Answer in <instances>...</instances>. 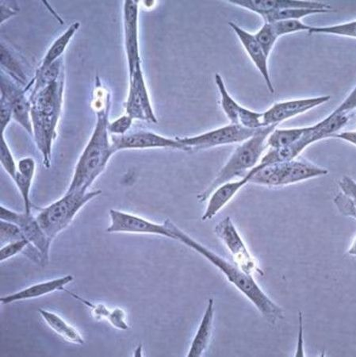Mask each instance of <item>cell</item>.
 Listing matches in <instances>:
<instances>
[{"label":"cell","instance_id":"obj_1","mask_svg":"<svg viewBox=\"0 0 356 357\" xmlns=\"http://www.w3.org/2000/svg\"><path fill=\"white\" fill-rule=\"evenodd\" d=\"M64 74L52 82L33 84L30 98L33 136L42 154L43 165L49 168L52 146L56 137L64 95Z\"/></svg>","mask_w":356,"mask_h":357},{"label":"cell","instance_id":"obj_2","mask_svg":"<svg viewBox=\"0 0 356 357\" xmlns=\"http://www.w3.org/2000/svg\"><path fill=\"white\" fill-rule=\"evenodd\" d=\"M171 227L174 240L197 252L219 269L226 275L228 281L236 287L254 305L269 324L275 326L279 321L284 319L283 309L264 293L256 284L254 276L246 274L236 264L229 262L225 258L200 244L172 222Z\"/></svg>","mask_w":356,"mask_h":357},{"label":"cell","instance_id":"obj_3","mask_svg":"<svg viewBox=\"0 0 356 357\" xmlns=\"http://www.w3.org/2000/svg\"><path fill=\"white\" fill-rule=\"evenodd\" d=\"M97 121L93 135L75 168L72 181L67 192H87L96 178L105 171L114 153L109 140V114L111 96L105 102H95Z\"/></svg>","mask_w":356,"mask_h":357},{"label":"cell","instance_id":"obj_4","mask_svg":"<svg viewBox=\"0 0 356 357\" xmlns=\"http://www.w3.org/2000/svg\"><path fill=\"white\" fill-rule=\"evenodd\" d=\"M277 126H270L258 130L254 136L235 149L214 181L210 183L208 188L198 195L199 203L208 201L212 192L222 184L231 182L235 178L243 177L254 169L268 148V137Z\"/></svg>","mask_w":356,"mask_h":357},{"label":"cell","instance_id":"obj_5","mask_svg":"<svg viewBox=\"0 0 356 357\" xmlns=\"http://www.w3.org/2000/svg\"><path fill=\"white\" fill-rule=\"evenodd\" d=\"M329 171L302 160L281 161L268 165L261 163L256 166V172L249 183L270 188L291 185L316 177L323 176Z\"/></svg>","mask_w":356,"mask_h":357},{"label":"cell","instance_id":"obj_6","mask_svg":"<svg viewBox=\"0 0 356 357\" xmlns=\"http://www.w3.org/2000/svg\"><path fill=\"white\" fill-rule=\"evenodd\" d=\"M102 194L100 190L87 192H66L64 197L40 210L37 220L47 237L53 241L66 229L79 211L91 200Z\"/></svg>","mask_w":356,"mask_h":357},{"label":"cell","instance_id":"obj_7","mask_svg":"<svg viewBox=\"0 0 356 357\" xmlns=\"http://www.w3.org/2000/svg\"><path fill=\"white\" fill-rule=\"evenodd\" d=\"M258 130H250L238 124H229L223 128L193 137H176L185 148L187 153L205 151L231 144L244 142L254 136Z\"/></svg>","mask_w":356,"mask_h":357},{"label":"cell","instance_id":"obj_8","mask_svg":"<svg viewBox=\"0 0 356 357\" xmlns=\"http://www.w3.org/2000/svg\"><path fill=\"white\" fill-rule=\"evenodd\" d=\"M215 231L231 252L234 264L239 268L251 276L256 274L264 275L256 259L252 257L243 239L241 238L231 217L226 216L218 222Z\"/></svg>","mask_w":356,"mask_h":357},{"label":"cell","instance_id":"obj_9","mask_svg":"<svg viewBox=\"0 0 356 357\" xmlns=\"http://www.w3.org/2000/svg\"><path fill=\"white\" fill-rule=\"evenodd\" d=\"M111 225L107 229L110 234H136L162 236L173 239L171 228V220L158 224L139 216L117 210L110 211Z\"/></svg>","mask_w":356,"mask_h":357},{"label":"cell","instance_id":"obj_10","mask_svg":"<svg viewBox=\"0 0 356 357\" xmlns=\"http://www.w3.org/2000/svg\"><path fill=\"white\" fill-rule=\"evenodd\" d=\"M129 77V93L125 102L126 114L133 119L157 123V119L154 113L146 80L144 78L141 64L136 67Z\"/></svg>","mask_w":356,"mask_h":357},{"label":"cell","instance_id":"obj_11","mask_svg":"<svg viewBox=\"0 0 356 357\" xmlns=\"http://www.w3.org/2000/svg\"><path fill=\"white\" fill-rule=\"evenodd\" d=\"M1 210V220L13 222L18 226L25 236L26 239L41 255L44 263L49 261V250L52 241L45 234L36 217L26 212L18 213L11 211L3 206H0Z\"/></svg>","mask_w":356,"mask_h":357},{"label":"cell","instance_id":"obj_12","mask_svg":"<svg viewBox=\"0 0 356 357\" xmlns=\"http://www.w3.org/2000/svg\"><path fill=\"white\" fill-rule=\"evenodd\" d=\"M114 153L126 149H171L186 152L185 146L175 138L166 137L146 130H137L124 135L111 137Z\"/></svg>","mask_w":356,"mask_h":357},{"label":"cell","instance_id":"obj_13","mask_svg":"<svg viewBox=\"0 0 356 357\" xmlns=\"http://www.w3.org/2000/svg\"><path fill=\"white\" fill-rule=\"evenodd\" d=\"M330 100L331 96H325L275 103L268 110L263 112L262 122L263 128L270 126H279L284 121L312 110V109L323 105Z\"/></svg>","mask_w":356,"mask_h":357},{"label":"cell","instance_id":"obj_14","mask_svg":"<svg viewBox=\"0 0 356 357\" xmlns=\"http://www.w3.org/2000/svg\"><path fill=\"white\" fill-rule=\"evenodd\" d=\"M229 3L252 11L265 21L278 11L289 8H309L333 11L328 3L318 1H292V0H229Z\"/></svg>","mask_w":356,"mask_h":357},{"label":"cell","instance_id":"obj_15","mask_svg":"<svg viewBox=\"0 0 356 357\" xmlns=\"http://www.w3.org/2000/svg\"><path fill=\"white\" fill-rule=\"evenodd\" d=\"M139 2L125 1L123 7L124 44L129 76L141 64L139 38Z\"/></svg>","mask_w":356,"mask_h":357},{"label":"cell","instance_id":"obj_16","mask_svg":"<svg viewBox=\"0 0 356 357\" xmlns=\"http://www.w3.org/2000/svg\"><path fill=\"white\" fill-rule=\"evenodd\" d=\"M1 98L8 102L13 110V119L22 126L29 133L33 135V128L31 117V102L26 96V89L10 82L2 74Z\"/></svg>","mask_w":356,"mask_h":357},{"label":"cell","instance_id":"obj_17","mask_svg":"<svg viewBox=\"0 0 356 357\" xmlns=\"http://www.w3.org/2000/svg\"><path fill=\"white\" fill-rule=\"evenodd\" d=\"M255 172L254 167L240 180L224 183L216 188L208 200V204L202 217V221L206 222L214 218L234 198L241 188L249 183Z\"/></svg>","mask_w":356,"mask_h":357},{"label":"cell","instance_id":"obj_18","mask_svg":"<svg viewBox=\"0 0 356 357\" xmlns=\"http://www.w3.org/2000/svg\"><path fill=\"white\" fill-rule=\"evenodd\" d=\"M229 26H231L235 33L237 34L246 53L248 54L250 59L254 62V64L262 75L269 91L271 92V93H274V89L269 73L268 56L264 54L261 46L257 43L254 34L245 31L244 29L235 24L233 22H229Z\"/></svg>","mask_w":356,"mask_h":357},{"label":"cell","instance_id":"obj_19","mask_svg":"<svg viewBox=\"0 0 356 357\" xmlns=\"http://www.w3.org/2000/svg\"><path fill=\"white\" fill-rule=\"evenodd\" d=\"M72 280L73 276L68 275L61 278L42 282V283L28 287L24 290L11 294V295L3 296L0 298V302L2 304H10L27 301V299L37 298L57 291L65 290V287L70 284Z\"/></svg>","mask_w":356,"mask_h":357},{"label":"cell","instance_id":"obj_20","mask_svg":"<svg viewBox=\"0 0 356 357\" xmlns=\"http://www.w3.org/2000/svg\"><path fill=\"white\" fill-rule=\"evenodd\" d=\"M215 301L213 298H210L196 335L189 349L188 357L202 356L208 349L213 331Z\"/></svg>","mask_w":356,"mask_h":357},{"label":"cell","instance_id":"obj_21","mask_svg":"<svg viewBox=\"0 0 356 357\" xmlns=\"http://www.w3.org/2000/svg\"><path fill=\"white\" fill-rule=\"evenodd\" d=\"M36 160L32 158H24L18 163V171L13 180L18 188L24 203L25 212L32 214V204L30 199L32 183L36 174Z\"/></svg>","mask_w":356,"mask_h":357},{"label":"cell","instance_id":"obj_22","mask_svg":"<svg viewBox=\"0 0 356 357\" xmlns=\"http://www.w3.org/2000/svg\"><path fill=\"white\" fill-rule=\"evenodd\" d=\"M38 312L51 329L66 341L77 344H84V340L79 331L61 316L43 309H39Z\"/></svg>","mask_w":356,"mask_h":357},{"label":"cell","instance_id":"obj_23","mask_svg":"<svg viewBox=\"0 0 356 357\" xmlns=\"http://www.w3.org/2000/svg\"><path fill=\"white\" fill-rule=\"evenodd\" d=\"M70 293V295L78 301H82L86 306L93 310V313L96 319H106L117 329L121 331H126L129 329L128 324L125 321V314L122 309L116 308L114 310H109L105 305L94 304L86 299L79 297Z\"/></svg>","mask_w":356,"mask_h":357},{"label":"cell","instance_id":"obj_24","mask_svg":"<svg viewBox=\"0 0 356 357\" xmlns=\"http://www.w3.org/2000/svg\"><path fill=\"white\" fill-rule=\"evenodd\" d=\"M79 26L80 23L79 22H74L67 29L65 33H63L59 38L55 40L48 50L47 54L44 56L41 66L38 68H47L61 59L62 54H64L68 44L71 42L75 33L79 30Z\"/></svg>","mask_w":356,"mask_h":357},{"label":"cell","instance_id":"obj_25","mask_svg":"<svg viewBox=\"0 0 356 357\" xmlns=\"http://www.w3.org/2000/svg\"><path fill=\"white\" fill-rule=\"evenodd\" d=\"M306 128L291 129H274L269 135L267 146L269 149H280L289 147L300 139Z\"/></svg>","mask_w":356,"mask_h":357},{"label":"cell","instance_id":"obj_26","mask_svg":"<svg viewBox=\"0 0 356 357\" xmlns=\"http://www.w3.org/2000/svg\"><path fill=\"white\" fill-rule=\"evenodd\" d=\"M215 83L221 96L222 110L225 112L231 124H238V114L241 105L233 99L219 74L215 75Z\"/></svg>","mask_w":356,"mask_h":357},{"label":"cell","instance_id":"obj_27","mask_svg":"<svg viewBox=\"0 0 356 357\" xmlns=\"http://www.w3.org/2000/svg\"><path fill=\"white\" fill-rule=\"evenodd\" d=\"M330 11L314 10L309 8H289L285 9L268 17L264 23H273L282 20H300L305 17L316 14H326Z\"/></svg>","mask_w":356,"mask_h":357},{"label":"cell","instance_id":"obj_28","mask_svg":"<svg viewBox=\"0 0 356 357\" xmlns=\"http://www.w3.org/2000/svg\"><path fill=\"white\" fill-rule=\"evenodd\" d=\"M309 33H325L332 34L347 38H355L356 37V21L341 23L334 26H311Z\"/></svg>","mask_w":356,"mask_h":357},{"label":"cell","instance_id":"obj_29","mask_svg":"<svg viewBox=\"0 0 356 357\" xmlns=\"http://www.w3.org/2000/svg\"><path fill=\"white\" fill-rule=\"evenodd\" d=\"M254 36L257 43L261 46L264 54L269 56L279 38L272 24L271 23H264V25L260 29L259 31L254 34Z\"/></svg>","mask_w":356,"mask_h":357},{"label":"cell","instance_id":"obj_30","mask_svg":"<svg viewBox=\"0 0 356 357\" xmlns=\"http://www.w3.org/2000/svg\"><path fill=\"white\" fill-rule=\"evenodd\" d=\"M1 64L2 66L9 71L11 77H13L17 82L22 84H26V75L20 66V63L17 61L15 57L10 53V51L1 45Z\"/></svg>","mask_w":356,"mask_h":357},{"label":"cell","instance_id":"obj_31","mask_svg":"<svg viewBox=\"0 0 356 357\" xmlns=\"http://www.w3.org/2000/svg\"><path fill=\"white\" fill-rule=\"evenodd\" d=\"M275 33L279 38L286 36V34L295 33L297 32L308 31L310 26L305 24L301 20H282L271 23Z\"/></svg>","mask_w":356,"mask_h":357},{"label":"cell","instance_id":"obj_32","mask_svg":"<svg viewBox=\"0 0 356 357\" xmlns=\"http://www.w3.org/2000/svg\"><path fill=\"white\" fill-rule=\"evenodd\" d=\"M262 116L263 113L241 106L238 114V124L247 129L259 130L263 128Z\"/></svg>","mask_w":356,"mask_h":357},{"label":"cell","instance_id":"obj_33","mask_svg":"<svg viewBox=\"0 0 356 357\" xmlns=\"http://www.w3.org/2000/svg\"><path fill=\"white\" fill-rule=\"evenodd\" d=\"M24 239H26L25 236L17 225L1 220V223H0V241H1L2 246L13 243V241Z\"/></svg>","mask_w":356,"mask_h":357},{"label":"cell","instance_id":"obj_34","mask_svg":"<svg viewBox=\"0 0 356 357\" xmlns=\"http://www.w3.org/2000/svg\"><path fill=\"white\" fill-rule=\"evenodd\" d=\"M0 162L7 174L10 176L13 181L14 180L17 171H18V165H16L15 158L5 140L4 135L1 137V149H0Z\"/></svg>","mask_w":356,"mask_h":357},{"label":"cell","instance_id":"obj_35","mask_svg":"<svg viewBox=\"0 0 356 357\" xmlns=\"http://www.w3.org/2000/svg\"><path fill=\"white\" fill-rule=\"evenodd\" d=\"M31 244L26 239L13 241L2 246L0 250V261L3 262L8 259L18 255L19 253L28 249Z\"/></svg>","mask_w":356,"mask_h":357},{"label":"cell","instance_id":"obj_36","mask_svg":"<svg viewBox=\"0 0 356 357\" xmlns=\"http://www.w3.org/2000/svg\"><path fill=\"white\" fill-rule=\"evenodd\" d=\"M334 204L339 211L344 216L355 220V199L348 197L342 192L339 193L335 197Z\"/></svg>","mask_w":356,"mask_h":357},{"label":"cell","instance_id":"obj_37","mask_svg":"<svg viewBox=\"0 0 356 357\" xmlns=\"http://www.w3.org/2000/svg\"><path fill=\"white\" fill-rule=\"evenodd\" d=\"M133 119L129 116L128 114L123 115L116 120L109 123L108 131L111 135L121 136L127 134L128 130L130 129L132 123H133Z\"/></svg>","mask_w":356,"mask_h":357},{"label":"cell","instance_id":"obj_38","mask_svg":"<svg viewBox=\"0 0 356 357\" xmlns=\"http://www.w3.org/2000/svg\"><path fill=\"white\" fill-rule=\"evenodd\" d=\"M0 102H1V111H0V125H1V135H4L5 130L7 129L8 125L10 123L11 119H13V110L8 102L1 98L0 99Z\"/></svg>","mask_w":356,"mask_h":357},{"label":"cell","instance_id":"obj_39","mask_svg":"<svg viewBox=\"0 0 356 357\" xmlns=\"http://www.w3.org/2000/svg\"><path fill=\"white\" fill-rule=\"evenodd\" d=\"M339 187H340L343 194L355 199L356 183L353 178L347 176H343L339 181Z\"/></svg>","mask_w":356,"mask_h":357},{"label":"cell","instance_id":"obj_40","mask_svg":"<svg viewBox=\"0 0 356 357\" xmlns=\"http://www.w3.org/2000/svg\"><path fill=\"white\" fill-rule=\"evenodd\" d=\"M19 13V8L11 7V6H8L7 3L2 2L1 3V24L6 21L10 18L11 16H13Z\"/></svg>","mask_w":356,"mask_h":357},{"label":"cell","instance_id":"obj_41","mask_svg":"<svg viewBox=\"0 0 356 357\" xmlns=\"http://www.w3.org/2000/svg\"><path fill=\"white\" fill-rule=\"evenodd\" d=\"M355 131L338 132L332 138H336V139H340L355 146Z\"/></svg>","mask_w":356,"mask_h":357},{"label":"cell","instance_id":"obj_42","mask_svg":"<svg viewBox=\"0 0 356 357\" xmlns=\"http://www.w3.org/2000/svg\"><path fill=\"white\" fill-rule=\"evenodd\" d=\"M302 314L300 313V332H298V338H297V352L295 354V356H304V351H303V324H302Z\"/></svg>","mask_w":356,"mask_h":357}]
</instances>
